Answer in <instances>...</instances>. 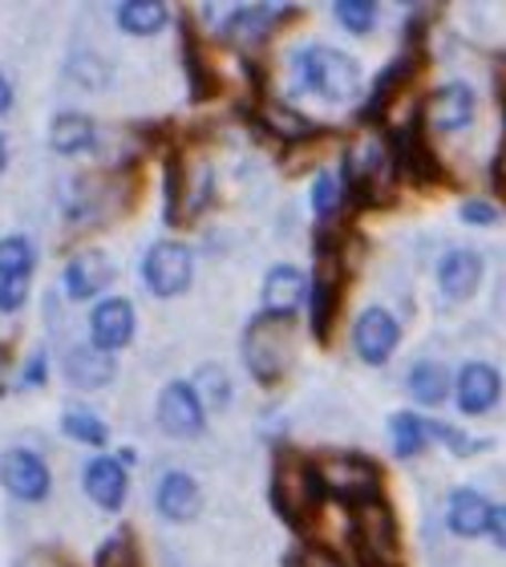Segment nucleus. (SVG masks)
<instances>
[{
    "instance_id": "58836bf2",
    "label": "nucleus",
    "mask_w": 506,
    "mask_h": 567,
    "mask_svg": "<svg viewBox=\"0 0 506 567\" xmlns=\"http://www.w3.org/2000/svg\"><path fill=\"white\" fill-rule=\"evenodd\" d=\"M458 215L466 219V224H474V227L498 224V207H495V203H486V199H466V203H462Z\"/></svg>"
},
{
    "instance_id": "f704fd0d",
    "label": "nucleus",
    "mask_w": 506,
    "mask_h": 567,
    "mask_svg": "<svg viewBox=\"0 0 506 567\" xmlns=\"http://www.w3.org/2000/svg\"><path fill=\"white\" fill-rule=\"evenodd\" d=\"M94 567H142V551H138V544H134V532L118 527L114 535H106L102 547H97Z\"/></svg>"
},
{
    "instance_id": "423d86ee",
    "label": "nucleus",
    "mask_w": 506,
    "mask_h": 567,
    "mask_svg": "<svg viewBox=\"0 0 506 567\" xmlns=\"http://www.w3.org/2000/svg\"><path fill=\"white\" fill-rule=\"evenodd\" d=\"M349 544L357 547V556L365 567H405L401 559V535L393 511L373 498L353 507V523H349Z\"/></svg>"
},
{
    "instance_id": "f257e3e1",
    "label": "nucleus",
    "mask_w": 506,
    "mask_h": 567,
    "mask_svg": "<svg viewBox=\"0 0 506 567\" xmlns=\"http://www.w3.org/2000/svg\"><path fill=\"white\" fill-rule=\"evenodd\" d=\"M288 70H292V85L300 94H312L320 102H353L361 94V85H365V73H361V61L353 53H344V49H332V45H300L288 58Z\"/></svg>"
},
{
    "instance_id": "cd10ccee",
    "label": "nucleus",
    "mask_w": 506,
    "mask_h": 567,
    "mask_svg": "<svg viewBox=\"0 0 506 567\" xmlns=\"http://www.w3.org/2000/svg\"><path fill=\"white\" fill-rule=\"evenodd\" d=\"M61 437H70L73 446L85 450H106L110 446V425L106 417H97L90 405H65L58 417Z\"/></svg>"
},
{
    "instance_id": "f8f14e48",
    "label": "nucleus",
    "mask_w": 506,
    "mask_h": 567,
    "mask_svg": "<svg viewBox=\"0 0 506 567\" xmlns=\"http://www.w3.org/2000/svg\"><path fill=\"white\" fill-rule=\"evenodd\" d=\"M154 425L175 442L203 437L207 430V410H203L199 393L190 390V381H166L158 398H154Z\"/></svg>"
},
{
    "instance_id": "9d476101",
    "label": "nucleus",
    "mask_w": 506,
    "mask_h": 567,
    "mask_svg": "<svg viewBox=\"0 0 506 567\" xmlns=\"http://www.w3.org/2000/svg\"><path fill=\"white\" fill-rule=\"evenodd\" d=\"M344 264L341 256H317V272L308 276V332L320 344L332 341V324L341 320L344 305Z\"/></svg>"
},
{
    "instance_id": "5701e85b",
    "label": "nucleus",
    "mask_w": 506,
    "mask_h": 567,
    "mask_svg": "<svg viewBox=\"0 0 506 567\" xmlns=\"http://www.w3.org/2000/svg\"><path fill=\"white\" fill-rule=\"evenodd\" d=\"M183 21V70H187V85L195 102H207V97L219 94V73L211 65V49L203 45L199 24L187 21V12H178Z\"/></svg>"
},
{
    "instance_id": "4c0bfd02",
    "label": "nucleus",
    "mask_w": 506,
    "mask_h": 567,
    "mask_svg": "<svg viewBox=\"0 0 506 567\" xmlns=\"http://www.w3.org/2000/svg\"><path fill=\"white\" fill-rule=\"evenodd\" d=\"M12 567H73V559L58 547H29L21 556L12 559Z\"/></svg>"
},
{
    "instance_id": "6e6552de",
    "label": "nucleus",
    "mask_w": 506,
    "mask_h": 567,
    "mask_svg": "<svg viewBox=\"0 0 506 567\" xmlns=\"http://www.w3.org/2000/svg\"><path fill=\"white\" fill-rule=\"evenodd\" d=\"M138 280L158 300H175L195 280V251L187 244H178V239H154L151 248L142 251Z\"/></svg>"
},
{
    "instance_id": "7ed1b4c3",
    "label": "nucleus",
    "mask_w": 506,
    "mask_h": 567,
    "mask_svg": "<svg viewBox=\"0 0 506 567\" xmlns=\"http://www.w3.org/2000/svg\"><path fill=\"white\" fill-rule=\"evenodd\" d=\"M244 365H248L251 381H259L264 390H276L296 357V317H268L256 312L244 329Z\"/></svg>"
},
{
    "instance_id": "2f4dec72",
    "label": "nucleus",
    "mask_w": 506,
    "mask_h": 567,
    "mask_svg": "<svg viewBox=\"0 0 506 567\" xmlns=\"http://www.w3.org/2000/svg\"><path fill=\"white\" fill-rule=\"evenodd\" d=\"M344 203H349V190H344L341 175L337 171H320L312 178V215H317L320 224H332L344 212Z\"/></svg>"
},
{
    "instance_id": "473e14b6",
    "label": "nucleus",
    "mask_w": 506,
    "mask_h": 567,
    "mask_svg": "<svg viewBox=\"0 0 506 567\" xmlns=\"http://www.w3.org/2000/svg\"><path fill=\"white\" fill-rule=\"evenodd\" d=\"M49 349H29L12 369V393H41L49 385Z\"/></svg>"
},
{
    "instance_id": "a19ab883",
    "label": "nucleus",
    "mask_w": 506,
    "mask_h": 567,
    "mask_svg": "<svg viewBox=\"0 0 506 567\" xmlns=\"http://www.w3.org/2000/svg\"><path fill=\"white\" fill-rule=\"evenodd\" d=\"M12 106H17V85H12V78L4 73V65H0V118L12 114Z\"/></svg>"
},
{
    "instance_id": "dca6fc26",
    "label": "nucleus",
    "mask_w": 506,
    "mask_h": 567,
    "mask_svg": "<svg viewBox=\"0 0 506 567\" xmlns=\"http://www.w3.org/2000/svg\"><path fill=\"white\" fill-rule=\"evenodd\" d=\"M244 114H248V122L256 126V131H264L268 138L283 142V146H296V142L312 138V134L320 131V122H312L308 114H300V110H292L288 102L268 97V94H259Z\"/></svg>"
},
{
    "instance_id": "f3484780",
    "label": "nucleus",
    "mask_w": 506,
    "mask_h": 567,
    "mask_svg": "<svg viewBox=\"0 0 506 567\" xmlns=\"http://www.w3.org/2000/svg\"><path fill=\"white\" fill-rule=\"evenodd\" d=\"M82 491L97 511L118 515L130 498V471L114 454H94V458L82 466Z\"/></svg>"
},
{
    "instance_id": "72a5a7b5",
    "label": "nucleus",
    "mask_w": 506,
    "mask_h": 567,
    "mask_svg": "<svg viewBox=\"0 0 506 567\" xmlns=\"http://www.w3.org/2000/svg\"><path fill=\"white\" fill-rule=\"evenodd\" d=\"M389 437H393V450H397V458H417L425 446V417L417 414H393L389 417Z\"/></svg>"
},
{
    "instance_id": "2eb2a0df",
    "label": "nucleus",
    "mask_w": 506,
    "mask_h": 567,
    "mask_svg": "<svg viewBox=\"0 0 506 567\" xmlns=\"http://www.w3.org/2000/svg\"><path fill=\"white\" fill-rule=\"evenodd\" d=\"M401 344V320L389 308L373 305L353 320V353L365 365H385Z\"/></svg>"
},
{
    "instance_id": "20e7f679",
    "label": "nucleus",
    "mask_w": 506,
    "mask_h": 567,
    "mask_svg": "<svg viewBox=\"0 0 506 567\" xmlns=\"http://www.w3.org/2000/svg\"><path fill=\"white\" fill-rule=\"evenodd\" d=\"M317 466V478L324 486V495L341 498L349 507H361V503H373L381 498V466L357 450H332V454H320L312 458Z\"/></svg>"
},
{
    "instance_id": "c756f323",
    "label": "nucleus",
    "mask_w": 506,
    "mask_h": 567,
    "mask_svg": "<svg viewBox=\"0 0 506 567\" xmlns=\"http://www.w3.org/2000/svg\"><path fill=\"white\" fill-rule=\"evenodd\" d=\"M190 390L199 393V402L207 414H224L227 405H231V398H236V385H231V378H227L224 365H199L195 369V378H190Z\"/></svg>"
},
{
    "instance_id": "aec40b11",
    "label": "nucleus",
    "mask_w": 506,
    "mask_h": 567,
    "mask_svg": "<svg viewBox=\"0 0 506 567\" xmlns=\"http://www.w3.org/2000/svg\"><path fill=\"white\" fill-rule=\"evenodd\" d=\"M154 511L166 523H195L203 511V486L195 474L187 471H166L154 483Z\"/></svg>"
},
{
    "instance_id": "79ce46f5",
    "label": "nucleus",
    "mask_w": 506,
    "mask_h": 567,
    "mask_svg": "<svg viewBox=\"0 0 506 567\" xmlns=\"http://www.w3.org/2000/svg\"><path fill=\"white\" fill-rule=\"evenodd\" d=\"M12 166V151H9V138H4V131H0V175Z\"/></svg>"
},
{
    "instance_id": "c85d7f7f",
    "label": "nucleus",
    "mask_w": 506,
    "mask_h": 567,
    "mask_svg": "<svg viewBox=\"0 0 506 567\" xmlns=\"http://www.w3.org/2000/svg\"><path fill=\"white\" fill-rule=\"evenodd\" d=\"M410 398L417 405H442L450 398V390H454V381H450L446 365L442 361H417V365L410 369Z\"/></svg>"
},
{
    "instance_id": "412c9836",
    "label": "nucleus",
    "mask_w": 506,
    "mask_h": 567,
    "mask_svg": "<svg viewBox=\"0 0 506 567\" xmlns=\"http://www.w3.org/2000/svg\"><path fill=\"white\" fill-rule=\"evenodd\" d=\"M454 398H458V410L466 417H478V414H490L503 398V378H498L495 365H486V361H471V365H462L458 381H454Z\"/></svg>"
},
{
    "instance_id": "bb28decb",
    "label": "nucleus",
    "mask_w": 506,
    "mask_h": 567,
    "mask_svg": "<svg viewBox=\"0 0 506 567\" xmlns=\"http://www.w3.org/2000/svg\"><path fill=\"white\" fill-rule=\"evenodd\" d=\"M171 17H175V9L163 0H122V4H114V24L126 37H158L171 24Z\"/></svg>"
},
{
    "instance_id": "a211bd4d",
    "label": "nucleus",
    "mask_w": 506,
    "mask_h": 567,
    "mask_svg": "<svg viewBox=\"0 0 506 567\" xmlns=\"http://www.w3.org/2000/svg\"><path fill=\"white\" fill-rule=\"evenodd\" d=\"M474 110H478V97H474L471 85H462V82L437 85L422 106V131L454 134V131H462V126H471Z\"/></svg>"
},
{
    "instance_id": "c9c22d12",
    "label": "nucleus",
    "mask_w": 506,
    "mask_h": 567,
    "mask_svg": "<svg viewBox=\"0 0 506 567\" xmlns=\"http://www.w3.org/2000/svg\"><path fill=\"white\" fill-rule=\"evenodd\" d=\"M378 17H381V9L373 4V0H337V4H332V21L341 24L344 33H353V37L373 33Z\"/></svg>"
},
{
    "instance_id": "1a4fd4ad",
    "label": "nucleus",
    "mask_w": 506,
    "mask_h": 567,
    "mask_svg": "<svg viewBox=\"0 0 506 567\" xmlns=\"http://www.w3.org/2000/svg\"><path fill=\"white\" fill-rule=\"evenodd\" d=\"M114 284H118V264L102 248H78L61 264V300L70 305H94L114 292Z\"/></svg>"
},
{
    "instance_id": "7c9ffc66",
    "label": "nucleus",
    "mask_w": 506,
    "mask_h": 567,
    "mask_svg": "<svg viewBox=\"0 0 506 567\" xmlns=\"http://www.w3.org/2000/svg\"><path fill=\"white\" fill-rule=\"evenodd\" d=\"M65 78H70L73 85H82L85 94H102V90H110V82H114V70H110V61L102 58V53H73L70 61H65Z\"/></svg>"
},
{
    "instance_id": "e433bc0d",
    "label": "nucleus",
    "mask_w": 506,
    "mask_h": 567,
    "mask_svg": "<svg viewBox=\"0 0 506 567\" xmlns=\"http://www.w3.org/2000/svg\"><path fill=\"white\" fill-rule=\"evenodd\" d=\"M425 434L437 437V442H446V450L450 454H458V458L478 454V450L490 446V437H471V434H462V430H454V425H446V422H425Z\"/></svg>"
},
{
    "instance_id": "a878e982",
    "label": "nucleus",
    "mask_w": 506,
    "mask_h": 567,
    "mask_svg": "<svg viewBox=\"0 0 506 567\" xmlns=\"http://www.w3.org/2000/svg\"><path fill=\"white\" fill-rule=\"evenodd\" d=\"M446 527L454 535H462V539L486 535V527H490V503H486L483 491H471V486L454 491L446 503Z\"/></svg>"
},
{
    "instance_id": "4be33fe9",
    "label": "nucleus",
    "mask_w": 506,
    "mask_h": 567,
    "mask_svg": "<svg viewBox=\"0 0 506 567\" xmlns=\"http://www.w3.org/2000/svg\"><path fill=\"white\" fill-rule=\"evenodd\" d=\"M97 134H102V126L90 114H82V110H61L49 122L45 142L58 158H82V154H94Z\"/></svg>"
},
{
    "instance_id": "4468645a",
    "label": "nucleus",
    "mask_w": 506,
    "mask_h": 567,
    "mask_svg": "<svg viewBox=\"0 0 506 567\" xmlns=\"http://www.w3.org/2000/svg\"><path fill=\"white\" fill-rule=\"evenodd\" d=\"M292 12H296L292 4H236V9H227L224 24H219V37H224L227 45L248 53L251 45L268 41L280 29L283 17H292Z\"/></svg>"
},
{
    "instance_id": "b1692460",
    "label": "nucleus",
    "mask_w": 506,
    "mask_h": 567,
    "mask_svg": "<svg viewBox=\"0 0 506 567\" xmlns=\"http://www.w3.org/2000/svg\"><path fill=\"white\" fill-rule=\"evenodd\" d=\"M422 61H417V53H401L397 61H389L385 70L378 73V82H373V90H369L365 106H361V122H381L389 114V106L397 102L401 94H405V85H410L413 70H417Z\"/></svg>"
},
{
    "instance_id": "9b49d317",
    "label": "nucleus",
    "mask_w": 506,
    "mask_h": 567,
    "mask_svg": "<svg viewBox=\"0 0 506 567\" xmlns=\"http://www.w3.org/2000/svg\"><path fill=\"white\" fill-rule=\"evenodd\" d=\"M138 332V308L134 300L122 292H110L102 300L90 305V317H85V344H94L102 353L118 357Z\"/></svg>"
},
{
    "instance_id": "ea45409f",
    "label": "nucleus",
    "mask_w": 506,
    "mask_h": 567,
    "mask_svg": "<svg viewBox=\"0 0 506 567\" xmlns=\"http://www.w3.org/2000/svg\"><path fill=\"white\" fill-rule=\"evenodd\" d=\"M486 532H490V539L506 551V503L490 507V527H486Z\"/></svg>"
},
{
    "instance_id": "6ab92c4d",
    "label": "nucleus",
    "mask_w": 506,
    "mask_h": 567,
    "mask_svg": "<svg viewBox=\"0 0 506 567\" xmlns=\"http://www.w3.org/2000/svg\"><path fill=\"white\" fill-rule=\"evenodd\" d=\"M308 300V276L296 264H271L259 288V312L268 317H300Z\"/></svg>"
},
{
    "instance_id": "393cba45",
    "label": "nucleus",
    "mask_w": 506,
    "mask_h": 567,
    "mask_svg": "<svg viewBox=\"0 0 506 567\" xmlns=\"http://www.w3.org/2000/svg\"><path fill=\"white\" fill-rule=\"evenodd\" d=\"M478 284H483V256H478V251L458 248L437 264V288H442V296H450V300H471V296L478 292Z\"/></svg>"
},
{
    "instance_id": "0eeeda50",
    "label": "nucleus",
    "mask_w": 506,
    "mask_h": 567,
    "mask_svg": "<svg viewBox=\"0 0 506 567\" xmlns=\"http://www.w3.org/2000/svg\"><path fill=\"white\" fill-rule=\"evenodd\" d=\"M0 491L21 507H41L53 498V466L41 450L12 442L0 450Z\"/></svg>"
},
{
    "instance_id": "f03ea898",
    "label": "nucleus",
    "mask_w": 506,
    "mask_h": 567,
    "mask_svg": "<svg viewBox=\"0 0 506 567\" xmlns=\"http://www.w3.org/2000/svg\"><path fill=\"white\" fill-rule=\"evenodd\" d=\"M324 486L317 478V466L308 454L292 446L276 450V462H271V507L292 532H308L312 523L320 519L324 511Z\"/></svg>"
},
{
    "instance_id": "ddd939ff",
    "label": "nucleus",
    "mask_w": 506,
    "mask_h": 567,
    "mask_svg": "<svg viewBox=\"0 0 506 567\" xmlns=\"http://www.w3.org/2000/svg\"><path fill=\"white\" fill-rule=\"evenodd\" d=\"M61 381L70 385V390L78 393H97L106 390V385H114V378H118V357L102 353V349H94V344L85 341H73L61 349Z\"/></svg>"
},
{
    "instance_id": "39448f33",
    "label": "nucleus",
    "mask_w": 506,
    "mask_h": 567,
    "mask_svg": "<svg viewBox=\"0 0 506 567\" xmlns=\"http://www.w3.org/2000/svg\"><path fill=\"white\" fill-rule=\"evenodd\" d=\"M37 264H41V251L29 231L0 236V317L4 320L21 317L33 300Z\"/></svg>"
}]
</instances>
